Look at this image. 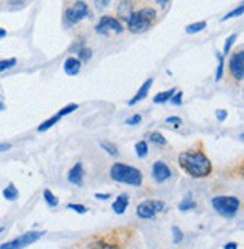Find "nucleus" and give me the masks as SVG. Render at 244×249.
I'll use <instances>...</instances> for the list:
<instances>
[{"mask_svg": "<svg viewBox=\"0 0 244 249\" xmlns=\"http://www.w3.org/2000/svg\"><path fill=\"white\" fill-rule=\"evenodd\" d=\"M180 167L195 179H203L213 171V164L202 150H185L178 156Z\"/></svg>", "mask_w": 244, "mask_h": 249, "instance_id": "nucleus-1", "label": "nucleus"}, {"mask_svg": "<svg viewBox=\"0 0 244 249\" xmlns=\"http://www.w3.org/2000/svg\"><path fill=\"white\" fill-rule=\"evenodd\" d=\"M110 179L118 183H125L130 186H141L143 183V174L136 167L116 162L110 168Z\"/></svg>", "mask_w": 244, "mask_h": 249, "instance_id": "nucleus-2", "label": "nucleus"}, {"mask_svg": "<svg viewBox=\"0 0 244 249\" xmlns=\"http://www.w3.org/2000/svg\"><path fill=\"white\" fill-rule=\"evenodd\" d=\"M157 20V12L152 8H142L136 12H131L127 18L128 30L131 33H143L146 32Z\"/></svg>", "mask_w": 244, "mask_h": 249, "instance_id": "nucleus-3", "label": "nucleus"}, {"mask_svg": "<svg viewBox=\"0 0 244 249\" xmlns=\"http://www.w3.org/2000/svg\"><path fill=\"white\" fill-rule=\"evenodd\" d=\"M211 204L219 215L224 218L235 216L240 210V200L237 197H231V195H217L211 200Z\"/></svg>", "mask_w": 244, "mask_h": 249, "instance_id": "nucleus-4", "label": "nucleus"}, {"mask_svg": "<svg viewBox=\"0 0 244 249\" xmlns=\"http://www.w3.org/2000/svg\"><path fill=\"white\" fill-rule=\"evenodd\" d=\"M125 245V239L122 237L119 230H113L106 236L92 239L88 243V249H122Z\"/></svg>", "mask_w": 244, "mask_h": 249, "instance_id": "nucleus-5", "label": "nucleus"}, {"mask_svg": "<svg viewBox=\"0 0 244 249\" xmlns=\"http://www.w3.org/2000/svg\"><path fill=\"white\" fill-rule=\"evenodd\" d=\"M44 234H45V231H27V233L19 236L17 239L0 245V249H24L30 246L32 243L38 242Z\"/></svg>", "mask_w": 244, "mask_h": 249, "instance_id": "nucleus-6", "label": "nucleus"}, {"mask_svg": "<svg viewBox=\"0 0 244 249\" xmlns=\"http://www.w3.org/2000/svg\"><path fill=\"white\" fill-rule=\"evenodd\" d=\"M164 209H166V204L162 200H145L137 206L136 213H137V216L142 219H152Z\"/></svg>", "mask_w": 244, "mask_h": 249, "instance_id": "nucleus-7", "label": "nucleus"}, {"mask_svg": "<svg viewBox=\"0 0 244 249\" xmlns=\"http://www.w3.org/2000/svg\"><path fill=\"white\" fill-rule=\"evenodd\" d=\"M89 15V8L84 2H76L65 11V20L69 26H74Z\"/></svg>", "mask_w": 244, "mask_h": 249, "instance_id": "nucleus-8", "label": "nucleus"}, {"mask_svg": "<svg viewBox=\"0 0 244 249\" xmlns=\"http://www.w3.org/2000/svg\"><path fill=\"white\" fill-rule=\"evenodd\" d=\"M97 33L100 35H109V32H115V33H122L124 32V27L122 24L112 15H104L100 18V21L95 26Z\"/></svg>", "mask_w": 244, "mask_h": 249, "instance_id": "nucleus-9", "label": "nucleus"}, {"mask_svg": "<svg viewBox=\"0 0 244 249\" xmlns=\"http://www.w3.org/2000/svg\"><path fill=\"white\" fill-rule=\"evenodd\" d=\"M79 108V105L77 104H69V105H66V107H63V108L61 110V111H58L55 116H51L50 119H47L45 122H42L40 126H38V132H45V131H48L50 128H53L55 124L63 117V116H68V114H71L73 111H76Z\"/></svg>", "mask_w": 244, "mask_h": 249, "instance_id": "nucleus-10", "label": "nucleus"}, {"mask_svg": "<svg viewBox=\"0 0 244 249\" xmlns=\"http://www.w3.org/2000/svg\"><path fill=\"white\" fill-rule=\"evenodd\" d=\"M229 71L235 80L241 81L244 75V51L240 50L231 56L229 59Z\"/></svg>", "mask_w": 244, "mask_h": 249, "instance_id": "nucleus-11", "label": "nucleus"}, {"mask_svg": "<svg viewBox=\"0 0 244 249\" xmlns=\"http://www.w3.org/2000/svg\"><path fill=\"white\" fill-rule=\"evenodd\" d=\"M170 176H172V171L169 168V165L163 161H157L154 162L152 165V177H154V180L157 183H163L166 182L167 179H170Z\"/></svg>", "mask_w": 244, "mask_h": 249, "instance_id": "nucleus-12", "label": "nucleus"}, {"mask_svg": "<svg viewBox=\"0 0 244 249\" xmlns=\"http://www.w3.org/2000/svg\"><path fill=\"white\" fill-rule=\"evenodd\" d=\"M83 174H84L83 164L77 162V164H74V167L71 170L68 171V180L74 185H77V186H81L83 185Z\"/></svg>", "mask_w": 244, "mask_h": 249, "instance_id": "nucleus-13", "label": "nucleus"}, {"mask_svg": "<svg viewBox=\"0 0 244 249\" xmlns=\"http://www.w3.org/2000/svg\"><path fill=\"white\" fill-rule=\"evenodd\" d=\"M152 83H154V80H152V78H148V80L141 86V89L137 90V93L133 96V99L128 102V105H136L137 102L143 101V99L148 96V93H149V89L152 87Z\"/></svg>", "mask_w": 244, "mask_h": 249, "instance_id": "nucleus-14", "label": "nucleus"}, {"mask_svg": "<svg viewBox=\"0 0 244 249\" xmlns=\"http://www.w3.org/2000/svg\"><path fill=\"white\" fill-rule=\"evenodd\" d=\"M80 68H81V62L76 57H68L63 63V71L65 74L69 77H74L80 72Z\"/></svg>", "mask_w": 244, "mask_h": 249, "instance_id": "nucleus-15", "label": "nucleus"}, {"mask_svg": "<svg viewBox=\"0 0 244 249\" xmlns=\"http://www.w3.org/2000/svg\"><path fill=\"white\" fill-rule=\"evenodd\" d=\"M128 203H130V197L127 194H121L119 197H116L115 203H113V212L116 215H124L127 207H128Z\"/></svg>", "mask_w": 244, "mask_h": 249, "instance_id": "nucleus-16", "label": "nucleus"}, {"mask_svg": "<svg viewBox=\"0 0 244 249\" xmlns=\"http://www.w3.org/2000/svg\"><path fill=\"white\" fill-rule=\"evenodd\" d=\"M177 92V87H173V89H169V90H164V92H160V93H157L154 96V102L155 104H164L167 101H170V98L175 95Z\"/></svg>", "mask_w": 244, "mask_h": 249, "instance_id": "nucleus-17", "label": "nucleus"}, {"mask_svg": "<svg viewBox=\"0 0 244 249\" xmlns=\"http://www.w3.org/2000/svg\"><path fill=\"white\" fill-rule=\"evenodd\" d=\"M19 189L15 188L14 183H9L5 189H3V198L8 200V201H15L17 198H19Z\"/></svg>", "mask_w": 244, "mask_h": 249, "instance_id": "nucleus-18", "label": "nucleus"}, {"mask_svg": "<svg viewBox=\"0 0 244 249\" xmlns=\"http://www.w3.org/2000/svg\"><path fill=\"white\" fill-rule=\"evenodd\" d=\"M42 195H44L45 203H47L50 207H58V206H59V198H58L56 195H55L53 192H51L50 189H44Z\"/></svg>", "mask_w": 244, "mask_h": 249, "instance_id": "nucleus-19", "label": "nucleus"}, {"mask_svg": "<svg viewBox=\"0 0 244 249\" xmlns=\"http://www.w3.org/2000/svg\"><path fill=\"white\" fill-rule=\"evenodd\" d=\"M148 140L151 141V143L157 144V146H166L167 144V140L164 138V135H162L160 132H151L148 134Z\"/></svg>", "mask_w": 244, "mask_h": 249, "instance_id": "nucleus-20", "label": "nucleus"}, {"mask_svg": "<svg viewBox=\"0 0 244 249\" xmlns=\"http://www.w3.org/2000/svg\"><path fill=\"white\" fill-rule=\"evenodd\" d=\"M134 149H136V155L139 156V158H146L148 156V143L146 141H137L136 143V146H134Z\"/></svg>", "mask_w": 244, "mask_h": 249, "instance_id": "nucleus-21", "label": "nucleus"}, {"mask_svg": "<svg viewBox=\"0 0 244 249\" xmlns=\"http://www.w3.org/2000/svg\"><path fill=\"white\" fill-rule=\"evenodd\" d=\"M205 27H206V23L205 21H198V23H193V24H188L185 27V32L188 35H195V33H199V32L205 30Z\"/></svg>", "mask_w": 244, "mask_h": 249, "instance_id": "nucleus-22", "label": "nucleus"}, {"mask_svg": "<svg viewBox=\"0 0 244 249\" xmlns=\"http://www.w3.org/2000/svg\"><path fill=\"white\" fill-rule=\"evenodd\" d=\"M237 38H238V35H237V33H232L231 36H229L228 39L224 41V45H223V54H222L223 57L229 54V51H231L232 45L235 44V39H237Z\"/></svg>", "mask_w": 244, "mask_h": 249, "instance_id": "nucleus-23", "label": "nucleus"}, {"mask_svg": "<svg viewBox=\"0 0 244 249\" xmlns=\"http://www.w3.org/2000/svg\"><path fill=\"white\" fill-rule=\"evenodd\" d=\"M196 207V203L193 201V198H191L190 197V195H188V197H185L181 203H180V210L181 212H185V210H190V209H195Z\"/></svg>", "mask_w": 244, "mask_h": 249, "instance_id": "nucleus-24", "label": "nucleus"}, {"mask_svg": "<svg viewBox=\"0 0 244 249\" xmlns=\"http://www.w3.org/2000/svg\"><path fill=\"white\" fill-rule=\"evenodd\" d=\"M217 60H219V65H217V71H216V81H220L223 78V68H224V57L217 53Z\"/></svg>", "mask_w": 244, "mask_h": 249, "instance_id": "nucleus-25", "label": "nucleus"}, {"mask_svg": "<svg viewBox=\"0 0 244 249\" xmlns=\"http://www.w3.org/2000/svg\"><path fill=\"white\" fill-rule=\"evenodd\" d=\"M100 146H101V149L102 150H106L109 155H112V156H118V149L112 144V143H109V141H100Z\"/></svg>", "mask_w": 244, "mask_h": 249, "instance_id": "nucleus-26", "label": "nucleus"}, {"mask_svg": "<svg viewBox=\"0 0 244 249\" xmlns=\"http://www.w3.org/2000/svg\"><path fill=\"white\" fill-rule=\"evenodd\" d=\"M17 65V59H5V60H0V72H5V71L14 68Z\"/></svg>", "mask_w": 244, "mask_h": 249, "instance_id": "nucleus-27", "label": "nucleus"}, {"mask_svg": "<svg viewBox=\"0 0 244 249\" xmlns=\"http://www.w3.org/2000/svg\"><path fill=\"white\" fill-rule=\"evenodd\" d=\"M243 11H244V5H240L237 9L231 11L228 15H224L223 18H222V21H228V20H231V18H235V17H240V15H243Z\"/></svg>", "mask_w": 244, "mask_h": 249, "instance_id": "nucleus-28", "label": "nucleus"}, {"mask_svg": "<svg viewBox=\"0 0 244 249\" xmlns=\"http://www.w3.org/2000/svg\"><path fill=\"white\" fill-rule=\"evenodd\" d=\"M172 237H173V243H181L183 239H184V234L183 231L178 228V227H172Z\"/></svg>", "mask_w": 244, "mask_h": 249, "instance_id": "nucleus-29", "label": "nucleus"}, {"mask_svg": "<svg viewBox=\"0 0 244 249\" xmlns=\"http://www.w3.org/2000/svg\"><path fill=\"white\" fill-rule=\"evenodd\" d=\"M91 57H92V50H89V48H80L79 50V60L80 62H86Z\"/></svg>", "mask_w": 244, "mask_h": 249, "instance_id": "nucleus-30", "label": "nucleus"}, {"mask_svg": "<svg viewBox=\"0 0 244 249\" xmlns=\"http://www.w3.org/2000/svg\"><path fill=\"white\" fill-rule=\"evenodd\" d=\"M68 209L69 210H74L77 213H80V215H84L86 212H88V207L83 206V204H76V203H69L68 204Z\"/></svg>", "mask_w": 244, "mask_h": 249, "instance_id": "nucleus-31", "label": "nucleus"}, {"mask_svg": "<svg viewBox=\"0 0 244 249\" xmlns=\"http://www.w3.org/2000/svg\"><path fill=\"white\" fill-rule=\"evenodd\" d=\"M142 122V116L141 114H134L133 117H130V119H127L125 120V123L127 124H130V126H134V124H139Z\"/></svg>", "mask_w": 244, "mask_h": 249, "instance_id": "nucleus-32", "label": "nucleus"}, {"mask_svg": "<svg viewBox=\"0 0 244 249\" xmlns=\"http://www.w3.org/2000/svg\"><path fill=\"white\" fill-rule=\"evenodd\" d=\"M170 102L173 105H181V102H183V92L181 90L180 92H175V95L170 98Z\"/></svg>", "mask_w": 244, "mask_h": 249, "instance_id": "nucleus-33", "label": "nucleus"}, {"mask_svg": "<svg viewBox=\"0 0 244 249\" xmlns=\"http://www.w3.org/2000/svg\"><path fill=\"white\" fill-rule=\"evenodd\" d=\"M166 123H172V124H177V126H180V124L183 123V119L178 117V116H170L166 119Z\"/></svg>", "mask_w": 244, "mask_h": 249, "instance_id": "nucleus-34", "label": "nucleus"}, {"mask_svg": "<svg viewBox=\"0 0 244 249\" xmlns=\"http://www.w3.org/2000/svg\"><path fill=\"white\" fill-rule=\"evenodd\" d=\"M216 117H217L219 122H224L226 117H228V111H226V110H217L216 111Z\"/></svg>", "mask_w": 244, "mask_h": 249, "instance_id": "nucleus-35", "label": "nucleus"}, {"mask_svg": "<svg viewBox=\"0 0 244 249\" xmlns=\"http://www.w3.org/2000/svg\"><path fill=\"white\" fill-rule=\"evenodd\" d=\"M95 198L97 200H109L110 194H95Z\"/></svg>", "mask_w": 244, "mask_h": 249, "instance_id": "nucleus-36", "label": "nucleus"}, {"mask_svg": "<svg viewBox=\"0 0 244 249\" xmlns=\"http://www.w3.org/2000/svg\"><path fill=\"white\" fill-rule=\"evenodd\" d=\"M12 146L9 143H0V152H8Z\"/></svg>", "mask_w": 244, "mask_h": 249, "instance_id": "nucleus-37", "label": "nucleus"}, {"mask_svg": "<svg viewBox=\"0 0 244 249\" xmlns=\"http://www.w3.org/2000/svg\"><path fill=\"white\" fill-rule=\"evenodd\" d=\"M223 249H238V245L235 243V242H231V243H228V245H226Z\"/></svg>", "mask_w": 244, "mask_h": 249, "instance_id": "nucleus-38", "label": "nucleus"}, {"mask_svg": "<svg viewBox=\"0 0 244 249\" xmlns=\"http://www.w3.org/2000/svg\"><path fill=\"white\" fill-rule=\"evenodd\" d=\"M5 110H6V105H5V102H3L2 95H0V111H5Z\"/></svg>", "mask_w": 244, "mask_h": 249, "instance_id": "nucleus-39", "label": "nucleus"}, {"mask_svg": "<svg viewBox=\"0 0 244 249\" xmlns=\"http://www.w3.org/2000/svg\"><path fill=\"white\" fill-rule=\"evenodd\" d=\"M6 35H8V32H6L5 29H2V27H0V39H3V38L6 36Z\"/></svg>", "mask_w": 244, "mask_h": 249, "instance_id": "nucleus-40", "label": "nucleus"}, {"mask_svg": "<svg viewBox=\"0 0 244 249\" xmlns=\"http://www.w3.org/2000/svg\"><path fill=\"white\" fill-rule=\"evenodd\" d=\"M3 230H5V228H0V233H2V231H3Z\"/></svg>", "mask_w": 244, "mask_h": 249, "instance_id": "nucleus-41", "label": "nucleus"}]
</instances>
